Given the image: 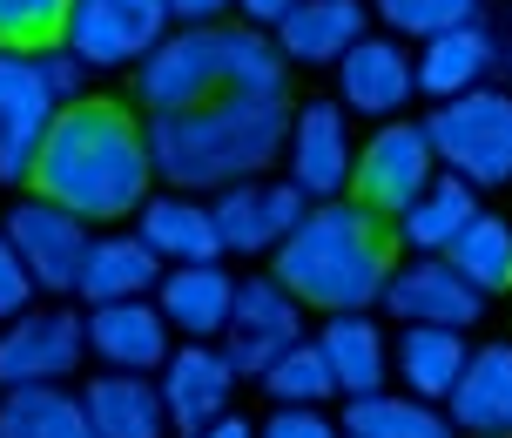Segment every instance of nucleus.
<instances>
[{"mask_svg":"<svg viewBox=\"0 0 512 438\" xmlns=\"http://www.w3.org/2000/svg\"><path fill=\"white\" fill-rule=\"evenodd\" d=\"M432 155L445 176L472 182V189H506L512 182V88H472L452 95L425 115Z\"/></svg>","mask_w":512,"mask_h":438,"instance_id":"5","label":"nucleus"},{"mask_svg":"<svg viewBox=\"0 0 512 438\" xmlns=\"http://www.w3.org/2000/svg\"><path fill=\"white\" fill-rule=\"evenodd\" d=\"M34 196L75 209L81 223H122L149 203V129L128 115L122 102H68L54 115L48 142H41V162H34Z\"/></svg>","mask_w":512,"mask_h":438,"instance_id":"1","label":"nucleus"},{"mask_svg":"<svg viewBox=\"0 0 512 438\" xmlns=\"http://www.w3.org/2000/svg\"><path fill=\"white\" fill-rule=\"evenodd\" d=\"M486 27H492V48H499V68L512 75V0H506V14H499V21H486Z\"/></svg>","mask_w":512,"mask_h":438,"instance_id":"40","label":"nucleus"},{"mask_svg":"<svg viewBox=\"0 0 512 438\" xmlns=\"http://www.w3.org/2000/svg\"><path fill=\"white\" fill-rule=\"evenodd\" d=\"M155 304H162V317H169L176 337H189V344H223L230 310H236V277L223 263H176V270H162Z\"/></svg>","mask_w":512,"mask_h":438,"instance_id":"18","label":"nucleus"},{"mask_svg":"<svg viewBox=\"0 0 512 438\" xmlns=\"http://www.w3.org/2000/svg\"><path fill=\"white\" fill-rule=\"evenodd\" d=\"M283 169L310 203H337L351 196V169H358V142H351V108L344 102H297L290 108V142H283Z\"/></svg>","mask_w":512,"mask_h":438,"instance_id":"7","label":"nucleus"},{"mask_svg":"<svg viewBox=\"0 0 512 438\" xmlns=\"http://www.w3.org/2000/svg\"><path fill=\"white\" fill-rule=\"evenodd\" d=\"M290 7H297V0H236L243 27H263V34H270V27H277L283 14H290Z\"/></svg>","mask_w":512,"mask_h":438,"instance_id":"38","label":"nucleus"},{"mask_svg":"<svg viewBox=\"0 0 512 438\" xmlns=\"http://www.w3.org/2000/svg\"><path fill=\"white\" fill-rule=\"evenodd\" d=\"M209 216H216V236H223L230 257H277V243L310 216V196L290 176L283 182L250 176V182H236V189H223L209 203Z\"/></svg>","mask_w":512,"mask_h":438,"instance_id":"9","label":"nucleus"},{"mask_svg":"<svg viewBox=\"0 0 512 438\" xmlns=\"http://www.w3.org/2000/svg\"><path fill=\"white\" fill-rule=\"evenodd\" d=\"M465 358H472L465 337L459 331H438V324H405L398 344H391V371H398V385H405L411 398H425V405H438L445 391L459 385Z\"/></svg>","mask_w":512,"mask_h":438,"instance_id":"27","label":"nucleus"},{"mask_svg":"<svg viewBox=\"0 0 512 438\" xmlns=\"http://www.w3.org/2000/svg\"><path fill=\"white\" fill-rule=\"evenodd\" d=\"M445 418L452 432H472V438H512V344H479L465 358L459 385L445 391Z\"/></svg>","mask_w":512,"mask_h":438,"instance_id":"20","label":"nucleus"},{"mask_svg":"<svg viewBox=\"0 0 512 438\" xmlns=\"http://www.w3.org/2000/svg\"><path fill=\"white\" fill-rule=\"evenodd\" d=\"M391 250L398 236L378 209L337 196V203H310V216L277 243L270 277L310 310H371L384 304V284H391V263H398Z\"/></svg>","mask_w":512,"mask_h":438,"instance_id":"3","label":"nucleus"},{"mask_svg":"<svg viewBox=\"0 0 512 438\" xmlns=\"http://www.w3.org/2000/svg\"><path fill=\"white\" fill-rule=\"evenodd\" d=\"M81 412L95 425V438H169V405L162 385H149L142 371H102L81 385Z\"/></svg>","mask_w":512,"mask_h":438,"instance_id":"21","label":"nucleus"},{"mask_svg":"<svg viewBox=\"0 0 512 438\" xmlns=\"http://www.w3.org/2000/svg\"><path fill=\"white\" fill-rule=\"evenodd\" d=\"M486 75H499V48H492V27L486 21L445 27V34H432L425 54H418V88H425L432 102L472 95V88H486Z\"/></svg>","mask_w":512,"mask_h":438,"instance_id":"24","label":"nucleus"},{"mask_svg":"<svg viewBox=\"0 0 512 438\" xmlns=\"http://www.w3.org/2000/svg\"><path fill=\"white\" fill-rule=\"evenodd\" d=\"M209 95H250V102H290V61L263 27H169L135 61V102L149 115L196 108Z\"/></svg>","mask_w":512,"mask_h":438,"instance_id":"4","label":"nucleus"},{"mask_svg":"<svg viewBox=\"0 0 512 438\" xmlns=\"http://www.w3.org/2000/svg\"><path fill=\"white\" fill-rule=\"evenodd\" d=\"M472 216H479V189L459 182V176H432L418 189V203H405L391 216V236L405 243L411 257H445L452 236H459Z\"/></svg>","mask_w":512,"mask_h":438,"instance_id":"26","label":"nucleus"},{"mask_svg":"<svg viewBox=\"0 0 512 438\" xmlns=\"http://www.w3.org/2000/svg\"><path fill=\"white\" fill-rule=\"evenodd\" d=\"M364 14H371L364 0H297L270 27V41L283 48L290 68H337L364 41Z\"/></svg>","mask_w":512,"mask_h":438,"instance_id":"19","label":"nucleus"},{"mask_svg":"<svg viewBox=\"0 0 512 438\" xmlns=\"http://www.w3.org/2000/svg\"><path fill=\"white\" fill-rule=\"evenodd\" d=\"M384 310L398 324H438V331H472L486 317V290L472 284L465 270H452L445 257H411L391 263L384 284Z\"/></svg>","mask_w":512,"mask_h":438,"instance_id":"14","label":"nucleus"},{"mask_svg":"<svg viewBox=\"0 0 512 438\" xmlns=\"http://www.w3.org/2000/svg\"><path fill=\"white\" fill-rule=\"evenodd\" d=\"M189 438H256V425H243L236 412H223V418H209L203 432H189Z\"/></svg>","mask_w":512,"mask_h":438,"instance_id":"39","label":"nucleus"},{"mask_svg":"<svg viewBox=\"0 0 512 438\" xmlns=\"http://www.w3.org/2000/svg\"><path fill=\"white\" fill-rule=\"evenodd\" d=\"M256 438H344V432H337L317 405H277V412L263 418V432H256Z\"/></svg>","mask_w":512,"mask_h":438,"instance_id":"35","label":"nucleus"},{"mask_svg":"<svg viewBox=\"0 0 512 438\" xmlns=\"http://www.w3.org/2000/svg\"><path fill=\"white\" fill-rule=\"evenodd\" d=\"M344 438H459L452 432V418L425 405V398H411V391H371V398H351L344 405Z\"/></svg>","mask_w":512,"mask_h":438,"instance_id":"29","label":"nucleus"},{"mask_svg":"<svg viewBox=\"0 0 512 438\" xmlns=\"http://www.w3.org/2000/svg\"><path fill=\"white\" fill-rule=\"evenodd\" d=\"M135 236L149 243L162 263H216L223 257V236H216V216H209L203 196H149V203L135 209Z\"/></svg>","mask_w":512,"mask_h":438,"instance_id":"23","label":"nucleus"},{"mask_svg":"<svg viewBox=\"0 0 512 438\" xmlns=\"http://www.w3.org/2000/svg\"><path fill=\"white\" fill-rule=\"evenodd\" d=\"M317 351L331 364L337 398H371L391 378V344L371 324V310H331V324L317 331Z\"/></svg>","mask_w":512,"mask_h":438,"instance_id":"22","label":"nucleus"},{"mask_svg":"<svg viewBox=\"0 0 512 438\" xmlns=\"http://www.w3.org/2000/svg\"><path fill=\"white\" fill-rule=\"evenodd\" d=\"M378 21L391 34H411V41H432L445 27H465V21H486V0H371Z\"/></svg>","mask_w":512,"mask_h":438,"instance_id":"33","label":"nucleus"},{"mask_svg":"<svg viewBox=\"0 0 512 438\" xmlns=\"http://www.w3.org/2000/svg\"><path fill=\"white\" fill-rule=\"evenodd\" d=\"M34 61H41V81H48V95H54V102H61V108L81 102V81H88V68H81V61H75L68 48H61V41H54V48H41Z\"/></svg>","mask_w":512,"mask_h":438,"instance_id":"36","label":"nucleus"},{"mask_svg":"<svg viewBox=\"0 0 512 438\" xmlns=\"http://www.w3.org/2000/svg\"><path fill=\"white\" fill-rule=\"evenodd\" d=\"M438 176V155H432V135L425 122H378V135L358 149V169H351V196L364 209H378L384 223L398 216L405 203H418V189Z\"/></svg>","mask_w":512,"mask_h":438,"instance_id":"8","label":"nucleus"},{"mask_svg":"<svg viewBox=\"0 0 512 438\" xmlns=\"http://www.w3.org/2000/svg\"><path fill=\"white\" fill-rule=\"evenodd\" d=\"M0 236L21 250V263L34 270V284L48 290V297H75L81 257H88V243H95L75 209L48 203V196H21V203L7 209V230Z\"/></svg>","mask_w":512,"mask_h":438,"instance_id":"11","label":"nucleus"},{"mask_svg":"<svg viewBox=\"0 0 512 438\" xmlns=\"http://www.w3.org/2000/svg\"><path fill=\"white\" fill-rule=\"evenodd\" d=\"M88 351L108 364V371H162L169 351H176V331H169V317L155 297H122V304H95L88 317Z\"/></svg>","mask_w":512,"mask_h":438,"instance_id":"16","label":"nucleus"},{"mask_svg":"<svg viewBox=\"0 0 512 438\" xmlns=\"http://www.w3.org/2000/svg\"><path fill=\"white\" fill-rule=\"evenodd\" d=\"M155 284H162V257L128 230V236H95V243H88L75 297L95 310V304H122V297H149Z\"/></svg>","mask_w":512,"mask_h":438,"instance_id":"25","label":"nucleus"},{"mask_svg":"<svg viewBox=\"0 0 512 438\" xmlns=\"http://www.w3.org/2000/svg\"><path fill=\"white\" fill-rule=\"evenodd\" d=\"M34 290H41V284H34V270H27L21 250L0 236V324H14L21 310H34Z\"/></svg>","mask_w":512,"mask_h":438,"instance_id":"34","label":"nucleus"},{"mask_svg":"<svg viewBox=\"0 0 512 438\" xmlns=\"http://www.w3.org/2000/svg\"><path fill=\"white\" fill-rule=\"evenodd\" d=\"M290 142V102H250V95H209L196 108L149 115V162L182 196H223L236 182L283 162Z\"/></svg>","mask_w":512,"mask_h":438,"instance_id":"2","label":"nucleus"},{"mask_svg":"<svg viewBox=\"0 0 512 438\" xmlns=\"http://www.w3.org/2000/svg\"><path fill=\"white\" fill-rule=\"evenodd\" d=\"M236 0H169V21L176 27H216Z\"/></svg>","mask_w":512,"mask_h":438,"instance_id":"37","label":"nucleus"},{"mask_svg":"<svg viewBox=\"0 0 512 438\" xmlns=\"http://www.w3.org/2000/svg\"><path fill=\"white\" fill-rule=\"evenodd\" d=\"M418 95V61L405 54V41L391 34H364L358 48L337 61V102L351 115H378V122H398Z\"/></svg>","mask_w":512,"mask_h":438,"instance_id":"15","label":"nucleus"},{"mask_svg":"<svg viewBox=\"0 0 512 438\" xmlns=\"http://www.w3.org/2000/svg\"><path fill=\"white\" fill-rule=\"evenodd\" d=\"M75 0H0V48L14 54H41L68 34Z\"/></svg>","mask_w":512,"mask_h":438,"instance_id":"32","label":"nucleus"},{"mask_svg":"<svg viewBox=\"0 0 512 438\" xmlns=\"http://www.w3.org/2000/svg\"><path fill=\"white\" fill-rule=\"evenodd\" d=\"M88 358V324L75 310H21L0 331V391L21 385H61Z\"/></svg>","mask_w":512,"mask_h":438,"instance_id":"10","label":"nucleus"},{"mask_svg":"<svg viewBox=\"0 0 512 438\" xmlns=\"http://www.w3.org/2000/svg\"><path fill=\"white\" fill-rule=\"evenodd\" d=\"M54 115H61V102H54L48 81H41V61L0 48V182L34 176Z\"/></svg>","mask_w":512,"mask_h":438,"instance_id":"13","label":"nucleus"},{"mask_svg":"<svg viewBox=\"0 0 512 438\" xmlns=\"http://www.w3.org/2000/svg\"><path fill=\"white\" fill-rule=\"evenodd\" d=\"M445 263H452V270H465V277L486 290V297L512 290V216H486V209H479V216L452 236Z\"/></svg>","mask_w":512,"mask_h":438,"instance_id":"30","label":"nucleus"},{"mask_svg":"<svg viewBox=\"0 0 512 438\" xmlns=\"http://www.w3.org/2000/svg\"><path fill=\"white\" fill-rule=\"evenodd\" d=\"M297 337H304V304L277 277H236V310H230V331H223L236 378H263Z\"/></svg>","mask_w":512,"mask_h":438,"instance_id":"12","label":"nucleus"},{"mask_svg":"<svg viewBox=\"0 0 512 438\" xmlns=\"http://www.w3.org/2000/svg\"><path fill=\"white\" fill-rule=\"evenodd\" d=\"M155 378H162V405H169L176 432H203L209 418H223L236 398V364L223 344H189L182 337Z\"/></svg>","mask_w":512,"mask_h":438,"instance_id":"17","label":"nucleus"},{"mask_svg":"<svg viewBox=\"0 0 512 438\" xmlns=\"http://www.w3.org/2000/svg\"><path fill=\"white\" fill-rule=\"evenodd\" d=\"M263 391H270L277 405H324V398H337L331 364H324V351H317V337H297V344L263 371Z\"/></svg>","mask_w":512,"mask_h":438,"instance_id":"31","label":"nucleus"},{"mask_svg":"<svg viewBox=\"0 0 512 438\" xmlns=\"http://www.w3.org/2000/svg\"><path fill=\"white\" fill-rule=\"evenodd\" d=\"M0 438H95V425L81 412V391L21 385L0 391Z\"/></svg>","mask_w":512,"mask_h":438,"instance_id":"28","label":"nucleus"},{"mask_svg":"<svg viewBox=\"0 0 512 438\" xmlns=\"http://www.w3.org/2000/svg\"><path fill=\"white\" fill-rule=\"evenodd\" d=\"M169 27H176L169 21V0H75L61 48L75 54L88 75H108V68L142 61Z\"/></svg>","mask_w":512,"mask_h":438,"instance_id":"6","label":"nucleus"}]
</instances>
